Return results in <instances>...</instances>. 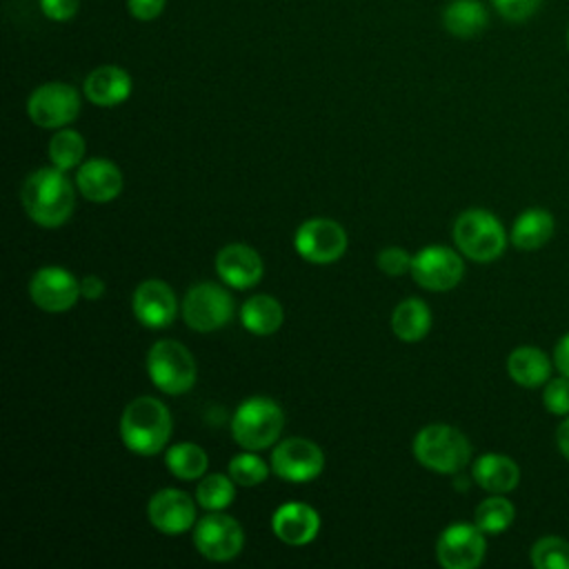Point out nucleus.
Returning <instances> with one entry per match:
<instances>
[{
  "label": "nucleus",
  "mask_w": 569,
  "mask_h": 569,
  "mask_svg": "<svg viewBox=\"0 0 569 569\" xmlns=\"http://www.w3.org/2000/svg\"><path fill=\"white\" fill-rule=\"evenodd\" d=\"M20 196L27 216L47 229L64 224L76 204L73 184L58 167H42L31 171L22 184Z\"/></svg>",
  "instance_id": "nucleus-1"
},
{
  "label": "nucleus",
  "mask_w": 569,
  "mask_h": 569,
  "mask_svg": "<svg viewBox=\"0 0 569 569\" xmlns=\"http://www.w3.org/2000/svg\"><path fill=\"white\" fill-rule=\"evenodd\" d=\"M120 438L138 456L160 453L171 438V413L153 396L131 400L120 416Z\"/></svg>",
  "instance_id": "nucleus-2"
},
{
  "label": "nucleus",
  "mask_w": 569,
  "mask_h": 569,
  "mask_svg": "<svg viewBox=\"0 0 569 569\" xmlns=\"http://www.w3.org/2000/svg\"><path fill=\"white\" fill-rule=\"evenodd\" d=\"M284 427L280 405L264 396L247 398L231 418V436L247 451H260L278 442Z\"/></svg>",
  "instance_id": "nucleus-3"
},
{
  "label": "nucleus",
  "mask_w": 569,
  "mask_h": 569,
  "mask_svg": "<svg viewBox=\"0 0 569 569\" xmlns=\"http://www.w3.org/2000/svg\"><path fill=\"white\" fill-rule=\"evenodd\" d=\"M413 456L436 473H456L471 460V445L456 427L433 422L416 433Z\"/></svg>",
  "instance_id": "nucleus-4"
},
{
  "label": "nucleus",
  "mask_w": 569,
  "mask_h": 569,
  "mask_svg": "<svg viewBox=\"0 0 569 569\" xmlns=\"http://www.w3.org/2000/svg\"><path fill=\"white\" fill-rule=\"evenodd\" d=\"M453 242L473 262H491L507 247L500 220L487 209H467L453 222Z\"/></svg>",
  "instance_id": "nucleus-5"
},
{
  "label": "nucleus",
  "mask_w": 569,
  "mask_h": 569,
  "mask_svg": "<svg viewBox=\"0 0 569 569\" xmlns=\"http://www.w3.org/2000/svg\"><path fill=\"white\" fill-rule=\"evenodd\" d=\"M147 373L151 382L169 393H187L198 378V367L191 351L178 340H158L147 353Z\"/></svg>",
  "instance_id": "nucleus-6"
},
{
  "label": "nucleus",
  "mask_w": 569,
  "mask_h": 569,
  "mask_svg": "<svg viewBox=\"0 0 569 569\" xmlns=\"http://www.w3.org/2000/svg\"><path fill=\"white\" fill-rule=\"evenodd\" d=\"M233 316L231 293L213 282L193 284L182 298V318L189 329L209 333L224 327Z\"/></svg>",
  "instance_id": "nucleus-7"
},
{
  "label": "nucleus",
  "mask_w": 569,
  "mask_h": 569,
  "mask_svg": "<svg viewBox=\"0 0 569 569\" xmlns=\"http://www.w3.org/2000/svg\"><path fill=\"white\" fill-rule=\"evenodd\" d=\"M193 545L207 560L227 562L242 551L244 533L236 518L222 511H209L193 525Z\"/></svg>",
  "instance_id": "nucleus-8"
},
{
  "label": "nucleus",
  "mask_w": 569,
  "mask_h": 569,
  "mask_svg": "<svg viewBox=\"0 0 569 569\" xmlns=\"http://www.w3.org/2000/svg\"><path fill=\"white\" fill-rule=\"evenodd\" d=\"M27 113L42 129H62L80 113V93L67 82H44L27 100Z\"/></svg>",
  "instance_id": "nucleus-9"
},
{
  "label": "nucleus",
  "mask_w": 569,
  "mask_h": 569,
  "mask_svg": "<svg viewBox=\"0 0 569 569\" xmlns=\"http://www.w3.org/2000/svg\"><path fill=\"white\" fill-rule=\"evenodd\" d=\"M293 247L307 262L329 264L347 251V233L336 220L311 218L296 229Z\"/></svg>",
  "instance_id": "nucleus-10"
},
{
  "label": "nucleus",
  "mask_w": 569,
  "mask_h": 569,
  "mask_svg": "<svg viewBox=\"0 0 569 569\" xmlns=\"http://www.w3.org/2000/svg\"><path fill=\"white\" fill-rule=\"evenodd\" d=\"M271 469L287 482H309L325 469L322 449L307 438H284L271 451Z\"/></svg>",
  "instance_id": "nucleus-11"
},
{
  "label": "nucleus",
  "mask_w": 569,
  "mask_h": 569,
  "mask_svg": "<svg viewBox=\"0 0 569 569\" xmlns=\"http://www.w3.org/2000/svg\"><path fill=\"white\" fill-rule=\"evenodd\" d=\"M409 273L422 289L449 291L462 280L465 264L453 249L442 244H429L413 256Z\"/></svg>",
  "instance_id": "nucleus-12"
},
{
  "label": "nucleus",
  "mask_w": 569,
  "mask_h": 569,
  "mask_svg": "<svg viewBox=\"0 0 569 569\" xmlns=\"http://www.w3.org/2000/svg\"><path fill=\"white\" fill-rule=\"evenodd\" d=\"M485 551V531L476 522L449 525L436 542V556L445 569H473L482 562Z\"/></svg>",
  "instance_id": "nucleus-13"
},
{
  "label": "nucleus",
  "mask_w": 569,
  "mask_h": 569,
  "mask_svg": "<svg viewBox=\"0 0 569 569\" xmlns=\"http://www.w3.org/2000/svg\"><path fill=\"white\" fill-rule=\"evenodd\" d=\"M29 296L36 307L49 313L71 309L80 293V280L62 267H40L29 280Z\"/></svg>",
  "instance_id": "nucleus-14"
},
{
  "label": "nucleus",
  "mask_w": 569,
  "mask_h": 569,
  "mask_svg": "<svg viewBox=\"0 0 569 569\" xmlns=\"http://www.w3.org/2000/svg\"><path fill=\"white\" fill-rule=\"evenodd\" d=\"M147 516L160 533L178 536L196 525V502L187 491L167 487L149 498Z\"/></svg>",
  "instance_id": "nucleus-15"
},
{
  "label": "nucleus",
  "mask_w": 569,
  "mask_h": 569,
  "mask_svg": "<svg viewBox=\"0 0 569 569\" xmlns=\"http://www.w3.org/2000/svg\"><path fill=\"white\" fill-rule=\"evenodd\" d=\"M131 305L138 322L149 329L169 327L178 313V300L173 289L158 278L140 282L133 291Z\"/></svg>",
  "instance_id": "nucleus-16"
},
{
  "label": "nucleus",
  "mask_w": 569,
  "mask_h": 569,
  "mask_svg": "<svg viewBox=\"0 0 569 569\" xmlns=\"http://www.w3.org/2000/svg\"><path fill=\"white\" fill-rule=\"evenodd\" d=\"M216 271L220 280L233 289L256 287L264 273L258 251L242 242L224 244L216 256Z\"/></svg>",
  "instance_id": "nucleus-17"
},
{
  "label": "nucleus",
  "mask_w": 569,
  "mask_h": 569,
  "mask_svg": "<svg viewBox=\"0 0 569 569\" xmlns=\"http://www.w3.org/2000/svg\"><path fill=\"white\" fill-rule=\"evenodd\" d=\"M271 529L278 540L291 547L309 545L320 531V516L307 502H284L271 516Z\"/></svg>",
  "instance_id": "nucleus-18"
},
{
  "label": "nucleus",
  "mask_w": 569,
  "mask_h": 569,
  "mask_svg": "<svg viewBox=\"0 0 569 569\" xmlns=\"http://www.w3.org/2000/svg\"><path fill=\"white\" fill-rule=\"evenodd\" d=\"M78 191L91 202H111L124 187L122 171L107 158H89L76 173Z\"/></svg>",
  "instance_id": "nucleus-19"
},
{
  "label": "nucleus",
  "mask_w": 569,
  "mask_h": 569,
  "mask_svg": "<svg viewBox=\"0 0 569 569\" xmlns=\"http://www.w3.org/2000/svg\"><path fill=\"white\" fill-rule=\"evenodd\" d=\"M131 76L116 64L96 67L84 78V96L96 107H116L131 96Z\"/></svg>",
  "instance_id": "nucleus-20"
},
{
  "label": "nucleus",
  "mask_w": 569,
  "mask_h": 569,
  "mask_svg": "<svg viewBox=\"0 0 569 569\" xmlns=\"http://www.w3.org/2000/svg\"><path fill=\"white\" fill-rule=\"evenodd\" d=\"M473 480L489 493H507L520 480L518 465L502 453H485L473 462Z\"/></svg>",
  "instance_id": "nucleus-21"
},
{
  "label": "nucleus",
  "mask_w": 569,
  "mask_h": 569,
  "mask_svg": "<svg viewBox=\"0 0 569 569\" xmlns=\"http://www.w3.org/2000/svg\"><path fill=\"white\" fill-rule=\"evenodd\" d=\"M507 373L520 387H540L551 376V362L538 347H518L507 358Z\"/></svg>",
  "instance_id": "nucleus-22"
},
{
  "label": "nucleus",
  "mask_w": 569,
  "mask_h": 569,
  "mask_svg": "<svg viewBox=\"0 0 569 569\" xmlns=\"http://www.w3.org/2000/svg\"><path fill=\"white\" fill-rule=\"evenodd\" d=\"M553 227V218L547 209H525L511 227V242L520 251H536L551 238Z\"/></svg>",
  "instance_id": "nucleus-23"
},
{
  "label": "nucleus",
  "mask_w": 569,
  "mask_h": 569,
  "mask_svg": "<svg viewBox=\"0 0 569 569\" xmlns=\"http://www.w3.org/2000/svg\"><path fill=\"white\" fill-rule=\"evenodd\" d=\"M431 329V309L420 298H405L391 313V331L402 342H418Z\"/></svg>",
  "instance_id": "nucleus-24"
},
{
  "label": "nucleus",
  "mask_w": 569,
  "mask_h": 569,
  "mask_svg": "<svg viewBox=\"0 0 569 569\" xmlns=\"http://www.w3.org/2000/svg\"><path fill=\"white\" fill-rule=\"evenodd\" d=\"M489 13L480 0H453L442 11L445 29L456 38H473L487 29Z\"/></svg>",
  "instance_id": "nucleus-25"
},
{
  "label": "nucleus",
  "mask_w": 569,
  "mask_h": 569,
  "mask_svg": "<svg viewBox=\"0 0 569 569\" xmlns=\"http://www.w3.org/2000/svg\"><path fill=\"white\" fill-rule=\"evenodd\" d=\"M240 320L242 327L256 336H271L280 329L282 320H284V311L282 305L267 293H258L251 296L249 300H244L242 309H240Z\"/></svg>",
  "instance_id": "nucleus-26"
},
{
  "label": "nucleus",
  "mask_w": 569,
  "mask_h": 569,
  "mask_svg": "<svg viewBox=\"0 0 569 569\" xmlns=\"http://www.w3.org/2000/svg\"><path fill=\"white\" fill-rule=\"evenodd\" d=\"M164 462L169 471L180 480H198L207 471V453L196 442H178L171 445L164 453Z\"/></svg>",
  "instance_id": "nucleus-27"
},
{
  "label": "nucleus",
  "mask_w": 569,
  "mask_h": 569,
  "mask_svg": "<svg viewBox=\"0 0 569 569\" xmlns=\"http://www.w3.org/2000/svg\"><path fill=\"white\" fill-rule=\"evenodd\" d=\"M516 509L513 505L502 496V493H493L491 498H485L473 513V522L489 536L502 533L511 522H513Z\"/></svg>",
  "instance_id": "nucleus-28"
},
{
  "label": "nucleus",
  "mask_w": 569,
  "mask_h": 569,
  "mask_svg": "<svg viewBox=\"0 0 569 569\" xmlns=\"http://www.w3.org/2000/svg\"><path fill=\"white\" fill-rule=\"evenodd\" d=\"M233 478L224 473H209L196 487V502L207 511H222L236 498Z\"/></svg>",
  "instance_id": "nucleus-29"
},
{
  "label": "nucleus",
  "mask_w": 569,
  "mask_h": 569,
  "mask_svg": "<svg viewBox=\"0 0 569 569\" xmlns=\"http://www.w3.org/2000/svg\"><path fill=\"white\" fill-rule=\"evenodd\" d=\"M84 158V138L73 129H60L49 140V160L53 167L69 171Z\"/></svg>",
  "instance_id": "nucleus-30"
},
{
  "label": "nucleus",
  "mask_w": 569,
  "mask_h": 569,
  "mask_svg": "<svg viewBox=\"0 0 569 569\" xmlns=\"http://www.w3.org/2000/svg\"><path fill=\"white\" fill-rule=\"evenodd\" d=\"M531 562L538 569H569V542L558 536H545L531 547Z\"/></svg>",
  "instance_id": "nucleus-31"
},
{
  "label": "nucleus",
  "mask_w": 569,
  "mask_h": 569,
  "mask_svg": "<svg viewBox=\"0 0 569 569\" xmlns=\"http://www.w3.org/2000/svg\"><path fill=\"white\" fill-rule=\"evenodd\" d=\"M229 476L240 487H256L267 480L269 469H267V462L258 458L253 451H244L229 460Z\"/></svg>",
  "instance_id": "nucleus-32"
},
{
  "label": "nucleus",
  "mask_w": 569,
  "mask_h": 569,
  "mask_svg": "<svg viewBox=\"0 0 569 569\" xmlns=\"http://www.w3.org/2000/svg\"><path fill=\"white\" fill-rule=\"evenodd\" d=\"M542 402L551 413L569 416V376L549 380L542 391Z\"/></svg>",
  "instance_id": "nucleus-33"
},
{
  "label": "nucleus",
  "mask_w": 569,
  "mask_h": 569,
  "mask_svg": "<svg viewBox=\"0 0 569 569\" xmlns=\"http://www.w3.org/2000/svg\"><path fill=\"white\" fill-rule=\"evenodd\" d=\"M411 260L413 256H409L402 247H385L376 258L380 271L387 276H402L411 271Z\"/></svg>",
  "instance_id": "nucleus-34"
},
{
  "label": "nucleus",
  "mask_w": 569,
  "mask_h": 569,
  "mask_svg": "<svg viewBox=\"0 0 569 569\" xmlns=\"http://www.w3.org/2000/svg\"><path fill=\"white\" fill-rule=\"evenodd\" d=\"M542 0H491L493 9L509 22H522L540 9Z\"/></svg>",
  "instance_id": "nucleus-35"
},
{
  "label": "nucleus",
  "mask_w": 569,
  "mask_h": 569,
  "mask_svg": "<svg viewBox=\"0 0 569 569\" xmlns=\"http://www.w3.org/2000/svg\"><path fill=\"white\" fill-rule=\"evenodd\" d=\"M80 0H40V9L49 20L64 22L76 16Z\"/></svg>",
  "instance_id": "nucleus-36"
},
{
  "label": "nucleus",
  "mask_w": 569,
  "mask_h": 569,
  "mask_svg": "<svg viewBox=\"0 0 569 569\" xmlns=\"http://www.w3.org/2000/svg\"><path fill=\"white\" fill-rule=\"evenodd\" d=\"M167 0H127V9L136 20H156L162 9H164Z\"/></svg>",
  "instance_id": "nucleus-37"
},
{
  "label": "nucleus",
  "mask_w": 569,
  "mask_h": 569,
  "mask_svg": "<svg viewBox=\"0 0 569 569\" xmlns=\"http://www.w3.org/2000/svg\"><path fill=\"white\" fill-rule=\"evenodd\" d=\"M104 291H107V284L100 276H84L80 280V293L87 300H100L104 296Z\"/></svg>",
  "instance_id": "nucleus-38"
},
{
  "label": "nucleus",
  "mask_w": 569,
  "mask_h": 569,
  "mask_svg": "<svg viewBox=\"0 0 569 569\" xmlns=\"http://www.w3.org/2000/svg\"><path fill=\"white\" fill-rule=\"evenodd\" d=\"M553 365L562 376H569V333H565L553 349Z\"/></svg>",
  "instance_id": "nucleus-39"
},
{
  "label": "nucleus",
  "mask_w": 569,
  "mask_h": 569,
  "mask_svg": "<svg viewBox=\"0 0 569 569\" xmlns=\"http://www.w3.org/2000/svg\"><path fill=\"white\" fill-rule=\"evenodd\" d=\"M556 440H558V449H560V453L569 460V416H567V418H565V422L558 427Z\"/></svg>",
  "instance_id": "nucleus-40"
}]
</instances>
